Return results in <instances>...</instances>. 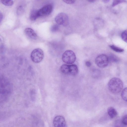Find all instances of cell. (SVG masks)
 Segmentation results:
<instances>
[{
  "mask_svg": "<svg viewBox=\"0 0 127 127\" xmlns=\"http://www.w3.org/2000/svg\"><path fill=\"white\" fill-rule=\"evenodd\" d=\"M53 6L50 4L44 6L38 10V13L39 17L49 15L51 13L53 10Z\"/></svg>",
  "mask_w": 127,
  "mask_h": 127,
  "instance_id": "obj_6",
  "label": "cell"
},
{
  "mask_svg": "<svg viewBox=\"0 0 127 127\" xmlns=\"http://www.w3.org/2000/svg\"><path fill=\"white\" fill-rule=\"evenodd\" d=\"M123 84L122 81L119 78L114 77L111 79L108 84V87L110 91L113 93L117 94L122 90Z\"/></svg>",
  "mask_w": 127,
  "mask_h": 127,
  "instance_id": "obj_1",
  "label": "cell"
},
{
  "mask_svg": "<svg viewBox=\"0 0 127 127\" xmlns=\"http://www.w3.org/2000/svg\"><path fill=\"white\" fill-rule=\"evenodd\" d=\"M30 57L32 62L35 63H38L41 62L43 59L44 52L41 49L37 48L32 51Z\"/></svg>",
  "mask_w": 127,
  "mask_h": 127,
  "instance_id": "obj_2",
  "label": "cell"
},
{
  "mask_svg": "<svg viewBox=\"0 0 127 127\" xmlns=\"http://www.w3.org/2000/svg\"><path fill=\"white\" fill-rule=\"evenodd\" d=\"M121 96L122 99L125 101H127V88H125L122 91Z\"/></svg>",
  "mask_w": 127,
  "mask_h": 127,
  "instance_id": "obj_14",
  "label": "cell"
},
{
  "mask_svg": "<svg viewBox=\"0 0 127 127\" xmlns=\"http://www.w3.org/2000/svg\"><path fill=\"white\" fill-rule=\"evenodd\" d=\"M104 2H108V1H109V0H103V1Z\"/></svg>",
  "mask_w": 127,
  "mask_h": 127,
  "instance_id": "obj_26",
  "label": "cell"
},
{
  "mask_svg": "<svg viewBox=\"0 0 127 127\" xmlns=\"http://www.w3.org/2000/svg\"><path fill=\"white\" fill-rule=\"evenodd\" d=\"M39 17L38 13V10L33 9L31 12L30 18L32 21H34Z\"/></svg>",
  "mask_w": 127,
  "mask_h": 127,
  "instance_id": "obj_12",
  "label": "cell"
},
{
  "mask_svg": "<svg viewBox=\"0 0 127 127\" xmlns=\"http://www.w3.org/2000/svg\"><path fill=\"white\" fill-rule=\"evenodd\" d=\"M121 121L123 125H127V115L124 116Z\"/></svg>",
  "mask_w": 127,
  "mask_h": 127,
  "instance_id": "obj_21",
  "label": "cell"
},
{
  "mask_svg": "<svg viewBox=\"0 0 127 127\" xmlns=\"http://www.w3.org/2000/svg\"><path fill=\"white\" fill-rule=\"evenodd\" d=\"M59 28V26L58 24H54L51 27L50 30L52 32H54L57 31L58 30Z\"/></svg>",
  "mask_w": 127,
  "mask_h": 127,
  "instance_id": "obj_18",
  "label": "cell"
},
{
  "mask_svg": "<svg viewBox=\"0 0 127 127\" xmlns=\"http://www.w3.org/2000/svg\"><path fill=\"white\" fill-rule=\"evenodd\" d=\"M108 115L111 118L116 117L117 115V113L115 109L112 107H109L107 110Z\"/></svg>",
  "mask_w": 127,
  "mask_h": 127,
  "instance_id": "obj_10",
  "label": "cell"
},
{
  "mask_svg": "<svg viewBox=\"0 0 127 127\" xmlns=\"http://www.w3.org/2000/svg\"><path fill=\"white\" fill-rule=\"evenodd\" d=\"M1 3L5 5L9 6L12 5L13 4L12 0H0Z\"/></svg>",
  "mask_w": 127,
  "mask_h": 127,
  "instance_id": "obj_16",
  "label": "cell"
},
{
  "mask_svg": "<svg viewBox=\"0 0 127 127\" xmlns=\"http://www.w3.org/2000/svg\"><path fill=\"white\" fill-rule=\"evenodd\" d=\"M53 124L55 127H65L66 122L63 117L57 116L54 119Z\"/></svg>",
  "mask_w": 127,
  "mask_h": 127,
  "instance_id": "obj_7",
  "label": "cell"
},
{
  "mask_svg": "<svg viewBox=\"0 0 127 127\" xmlns=\"http://www.w3.org/2000/svg\"><path fill=\"white\" fill-rule=\"evenodd\" d=\"M125 1H126L124 0H114L113 2L112 6H115L119 4L125 2Z\"/></svg>",
  "mask_w": 127,
  "mask_h": 127,
  "instance_id": "obj_20",
  "label": "cell"
},
{
  "mask_svg": "<svg viewBox=\"0 0 127 127\" xmlns=\"http://www.w3.org/2000/svg\"><path fill=\"white\" fill-rule=\"evenodd\" d=\"M55 20L58 25L66 26L68 23V16L64 13L58 14L55 17Z\"/></svg>",
  "mask_w": 127,
  "mask_h": 127,
  "instance_id": "obj_5",
  "label": "cell"
},
{
  "mask_svg": "<svg viewBox=\"0 0 127 127\" xmlns=\"http://www.w3.org/2000/svg\"><path fill=\"white\" fill-rule=\"evenodd\" d=\"M24 32L28 37L32 39H36L37 37V35L34 31L31 28H28L24 30Z\"/></svg>",
  "mask_w": 127,
  "mask_h": 127,
  "instance_id": "obj_8",
  "label": "cell"
},
{
  "mask_svg": "<svg viewBox=\"0 0 127 127\" xmlns=\"http://www.w3.org/2000/svg\"><path fill=\"white\" fill-rule=\"evenodd\" d=\"M109 62H117L119 61V59L116 56L113 54H111L108 57Z\"/></svg>",
  "mask_w": 127,
  "mask_h": 127,
  "instance_id": "obj_13",
  "label": "cell"
},
{
  "mask_svg": "<svg viewBox=\"0 0 127 127\" xmlns=\"http://www.w3.org/2000/svg\"><path fill=\"white\" fill-rule=\"evenodd\" d=\"M121 37L122 39L127 43V30L125 31L122 32Z\"/></svg>",
  "mask_w": 127,
  "mask_h": 127,
  "instance_id": "obj_17",
  "label": "cell"
},
{
  "mask_svg": "<svg viewBox=\"0 0 127 127\" xmlns=\"http://www.w3.org/2000/svg\"><path fill=\"white\" fill-rule=\"evenodd\" d=\"M0 22L1 23L2 19L3 18V16L1 12L0 13Z\"/></svg>",
  "mask_w": 127,
  "mask_h": 127,
  "instance_id": "obj_24",
  "label": "cell"
},
{
  "mask_svg": "<svg viewBox=\"0 0 127 127\" xmlns=\"http://www.w3.org/2000/svg\"><path fill=\"white\" fill-rule=\"evenodd\" d=\"M24 9L23 7L22 6H20L18 8L17 13L18 15L22 14L24 12Z\"/></svg>",
  "mask_w": 127,
  "mask_h": 127,
  "instance_id": "obj_19",
  "label": "cell"
},
{
  "mask_svg": "<svg viewBox=\"0 0 127 127\" xmlns=\"http://www.w3.org/2000/svg\"><path fill=\"white\" fill-rule=\"evenodd\" d=\"M63 1L65 2L67 4H72L74 3L75 1L74 0H64Z\"/></svg>",
  "mask_w": 127,
  "mask_h": 127,
  "instance_id": "obj_22",
  "label": "cell"
},
{
  "mask_svg": "<svg viewBox=\"0 0 127 127\" xmlns=\"http://www.w3.org/2000/svg\"><path fill=\"white\" fill-rule=\"evenodd\" d=\"M62 59L64 63L71 64L75 61L76 56L75 53L72 51L68 50L65 51L62 56Z\"/></svg>",
  "mask_w": 127,
  "mask_h": 127,
  "instance_id": "obj_3",
  "label": "cell"
},
{
  "mask_svg": "<svg viewBox=\"0 0 127 127\" xmlns=\"http://www.w3.org/2000/svg\"><path fill=\"white\" fill-rule=\"evenodd\" d=\"M109 47L113 50L117 52L121 53L124 51L123 49L113 45H110Z\"/></svg>",
  "mask_w": 127,
  "mask_h": 127,
  "instance_id": "obj_15",
  "label": "cell"
},
{
  "mask_svg": "<svg viewBox=\"0 0 127 127\" xmlns=\"http://www.w3.org/2000/svg\"><path fill=\"white\" fill-rule=\"evenodd\" d=\"M60 70L63 73L65 74H70V65H62L60 67Z\"/></svg>",
  "mask_w": 127,
  "mask_h": 127,
  "instance_id": "obj_9",
  "label": "cell"
},
{
  "mask_svg": "<svg viewBox=\"0 0 127 127\" xmlns=\"http://www.w3.org/2000/svg\"><path fill=\"white\" fill-rule=\"evenodd\" d=\"M85 64L86 66L88 67H90L92 65L91 63L89 61H86L85 62Z\"/></svg>",
  "mask_w": 127,
  "mask_h": 127,
  "instance_id": "obj_23",
  "label": "cell"
},
{
  "mask_svg": "<svg viewBox=\"0 0 127 127\" xmlns=\"http://www.w3.org/2000/svg\"><path fill=\"white\" fill-rule=\"evenodd\" d=\"M109 62L108 57L106 55L102 54L97 56L95 59V62L99 67L103 68L107 66Z\"/></svg>",
  "mask_w": 127,
  "mask_h": 127,
  "instance_id": "obj_4",
  "label": "cell"
},
{
  "mask_svg": "<svg viewBox=\"0 0 127 127\" xmlns=\"http://www.w3.org/2000/svg\"><path fill=\"white\" fill-rule=\"evenodd\" d=\"M70 74L75 76L76 75L78 72L77 66L75 64L70 65Z\"/></svg>",
  "mask_w": 127,
  "mask_h": 127,
  "instance_id": "obj_11",
  "label": "cell"
},
{
  "mask_svg": "<svg viewBox=\"0 0 127 127\" xmlns=\"http://www.w3.org/2000/svg\"><path fill=\"white\" fill-rule=\"evenodd\" d=\"M88 1H89L90 2H93L95 1V0H88Z\"/></svg>",
  "mask_w": 127,
  "mask_h": 127,
  "instance_id": "obj_25",
  "label": "cell"
}]
</instances>
